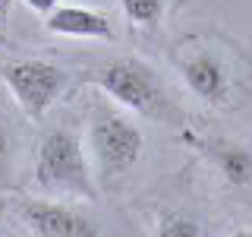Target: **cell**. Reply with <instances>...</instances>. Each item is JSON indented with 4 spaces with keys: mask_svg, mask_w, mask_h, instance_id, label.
<instances>
[{
    "mask_svg": "<svg viewBox=\"0 0 252 237\" xmlns=\"http://www.w3.org/2000/svg\"><path fill=\"white\" fill-rule=\"evenodd\" d=\"M26 6L35 10V13H41V16H47V13H54L60 6V0H26Z\"/></svg>",
    "mask_w": 252,
    "mask_h": 237,
    "instance_id": "cell-12",
    "label": "cell"
},
{
    "mask_svg": "<svg viewBox=\"0 0 252 237\" xmlns=\"http://www.w3.org/2000/svg\"><path fill=\"white\" fill-rule=\"evenodd\" d=\"M98 85L117 105L136 111V114H158L164 108V92L155 70L136 57H120L101 67Z\"/></svg>",
    "mask_w": 252,
    "mask_h": 237,
    "instance_id": "cell-2",
    "label": "cell"
},
{
    "mask_svg": "<svg viewBox=\"0 0 252 237\" xmlns=\"http://www.w3.org/2000/svg\"><path fill=\"white\" fill-rule=\"evenodd\" d=\"M215 164L220 168L227 184L249 187L252 184V152L236 142H218L215 146Z\"/></svg>",
    "mask_w": 252,
    "mask_h": 237,
    "instance_id": "cell-8",
    "label": "cell"
},
{
    "mask_svg": "<svg viewBox=\"0 0 252 237\" xmlns=\"http://www.w3.org/2000/svg\"><path fill=\"white\" fill-rule=\"evenodd\" d=\"M35 180L44 190H63V193L94 199V180L85 161L82 142L73 130H54L44 133L41 149H38V164H35Z\"/></svg>",
    "mask_w": 252,
    "mask_h": 237,
    "instance_id": "cell-1",
    "label": "cell"
},
{
    "mask_svg": "<svg viewBox=\"0 0 252 237\" xmlns=\"http://www.w3.org/2000/svg\"><path fill=\"white\" fill-rule=\"evenodd\" d=\"M183 79H186V85L199 95V98L211 101V105L224 101L227 89H230L224 63H220L218 57H211V54H192V57L183 63Z\"/></svg>",
    "mask_w": 252,
    "mask_h": 237,
    "instance_id": "cell-7",
    "label": "cell"
},
{
    "mask_svg": "<svg viewBox=\"0 0 252 237\" xmlns=\"http://www.w3.org/2000/svg\"><path fill=\"white\" fill-rule=\"evenodd\" d=\"M44 26L54 35H69V38H110L114 35L107 13L92 10V6H57L54 13H47Z\"/></svg>",
    "mask_w": 252,
    "mask_h": 237,
    "instance_id": "cell-6",
    "label": "cell"
},
{
    "mask_svg": "<svg viewBox=\"0 0 252 237\" xmlns=\"http://www.w3.org/2000/svg\"><path fill=\"white\" fill-rule=\"evenodd\" d=\"M123 13L136 26H155L164 16V0H120Z\"/></svg>",
    "mask_w": 252,
    "mask_h": 237,
    "instance_id": "cell-9",
    "label": "cell"
},
{
    "mask_svg": "<svg viewBox=\"0 0 252 237\" xmlns=\"http://www.w3.org/2000/svg\"><path fill=\"white\" fill-rule=\"evenodd\" d=\"M158 237H202V225L189 215H164L158 225Z\"/></svg>",
    "mask_w": 252,
    "mask_h": 237,
    "instance_id": "cell-10",
    "label": "cell"
},
{
    "mask_svg": "<svg viewBox=\"0 0 252 237\" xmlns=\"http://www.w3.org/2000/svg\"><path fill=\"white\" fill-rule=\"evenodd\" d=\"M10 3H13V0H0V13H6V10H10Z\"/></svg>",
    "mask_w": 252,
    "mask_h": 237,
    "instance_id": "cell-13",
    "label": "cell"
},
{
    "mask_svg": "<svg viewBox=\"0 0 252 237\" xmlns=\"http://www.w3.org/2000/svg\"><path fill=\"white\" fill-rule=\"evenodd\" d=\"M22 221L38 237H98V228L89 218L60 202H44V199L22 202Z\"/></svg>",
    "mask_w": 252,
    "mask_h": 237,
    "instance_id": "cell-5",
    "label": "cell"
},
{
    "mask_svg": "<svg viewBox=\"0 0 252 237\" xmlns=\"http://www.w3.org/2000/svg\"><path fill=\"white\" fill-rule=\"evenodd\" d=\"M233 237H252V231H236Z\"/></svg>",
    "mask_w": 252,
    "mask_h": 237,
    "instance_id": "cell-14",
    "label": "cell"
},
{
    "mask_svg": "<svg viewBox=\"0 0 252 237\" xmlns=\"http://www.w3.org/2000/svg\"><path fill=\"white\" fill-rule=\"evenodd\" d=\"M142 146H145V136L132 120H126L117 111H104L101 108L92 120V149L94 158H98L101 171L107 177H117V174H126L132 164L142 158Z\"/></svg>",
    "mask_w": 252,
    "mask_h": 237,
    "instance_id": "cell-4",
    "label": "cell"
},
{
    "mask_svg": "<svg viewBox=\"0 0 252 237\" xmlns=\"http://www.w3.org/2000/svg\"><path fill=\"white\" fill-rule=\"evenodd\" d=\"M10 161H13V139L6 126L0 123V180H6V174H10Z\"/></svg>",
    "mask_w": 252,
    "mask_h": 237,
    "instance_id": "cell-11",
    "label": "cell"
},
{
    "mask_svg": "<svg viewBox=\"0 0 252 237\" xmlns=\"http://www.w3.org/2000/svg\"><path fill=\"white\" fill-rule=\"evenodd\" d=\"M0 76L10 85L13 98L19 101V108L26 111L32 120L44 114L54 101L60 98V92L66 89V73L51 60H16L3 63Z\"/></svg>",
    "mask_w": 252,
    "mask_h": 237,
    "instance_id": "cell-3",
    "label": "cell"
}]
</instances>
